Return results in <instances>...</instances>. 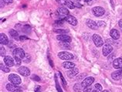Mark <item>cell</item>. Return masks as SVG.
<instances>
[{"mask_svg": "<svg viewBox=\"0 0 122 92\" xmlns=\"http://www.w3.org/2000/svg\"><path fill=\"white\" fill-rule=\"evenodd\" d=\"M58 57L63 61H69L73 59V55L67 51H62L58 53Z\"/></svg>", "mask_w": 122, "mask_h": 92, "instance_id": "1", "label": "cell"}, {"mask_svg": "<svg viewBox=\"0 0 122 92\" xmlns=\"http://www.w3.org/2000/svg\"><path fill=\"white\" fill-rule=\"evenodd\" d=\"M9 81L11 82V83L14 84L15 85H20L22 82V80L20 77L17 74H10L9 75L8 77Z\"/></svg>", "mask_w": 122, "mask_h": 92, "instance_id": "2", "label": "cell"}, {"mask_svg": "<svg viewBox=\"0 0 122 92\" xmlns=\"http://www.w3.org/2000/svg\"><path fill=\"white\" fill-rule=\"evenodd\" d=\"M92 12H93V13H94V15L97 17L102 16V15H104L105 13L104 9L101 7V6H95V7L92 9Z\"/></svg>", "mask_w": 122, "mask_h": 92, "instance_id": "3", "label": "cell"}, {"mask_svg": "<svg viewBox=\"0 0 122 92\" xmlns=\"http://www.w3.org/2000/svg\"><path fill=\"white\" fill-rule=\"evenodd\" d=\"M56 12H57V14H58L60 19H63V18L65 19L67 15H69V10L66 8L60 7L57 9Z\"/></svg>", "mask_w": 122, "mask_h": 92, "instance_id": "4", "label": "cell"}, {"mask_svg": "<svg viewBox=\"0 0 122 92\" xmlns=\"http://www.w3.org/2000/svg\"><path fill=\"white\" fill-rule=\"evenodd\" d=\"M93 41H94L95 46L97 47H101L104 45V40H103L102 38L97 34L93 35Z\"/></svg>", "mask_w": 122, "mask_h": 92, "instance_id": "5", "label": "cell"}, {"mask_svg": "<svg viewBox=\"0 0 122 92\" xmlns=\"http://www.w3.org/2000/svg\"><path fill=\"white\" fill-rule=\"evenodd\" d=\"M56 40L60 41V42H65V43H70L71 42V37L68 35L66 34H60V35H57L56 36Z\"/></svg>", "mask_w": 122, "mask_h": 92, "instance_id": "6", "label": "cell"}, {"mask_svg": "<svg viewBox=\"0 0 122 92\" xmlns=\"http://www.w3.org/2000/svg\"><path fill=\"white\" fill-rule=\"evenodd\" d=\"M112 50H113V47L111 46V45H110V44H108V43L105 44V45H104V46H103V50H102L103 55L104 56H109L111 53Z\"/></svg>", "mask_w": 122, "mask_h": 92, "instance_id": "7", "label": "cell"}, {"mask_svg": "<svg viewBox=\"0 0 122 92\" xmlns=\"http://www.w3.org/2000/svg\"><path fill=\"white\" fill-rule=\"evenodd\" d=\"M19 74H21L22 76H24V77H29V76L30 75V69L26 66H20V67L18 68V71Z\"/></svg>", "mask_w": 122, "mask_h": 92, "instance_id": "8", "label": "cell"}, {"mask_svg": "<svg viewBox=\"0 0 122 92\" xmlns=\"http://www.w3.org/2000/svg\"><path fill=\"white\" fill-rule=\"evenodd\" d=\"M12 54H13L14 56H16V57H19L20 59H23L25 53L22 48H15L12 52Z\"/></svg>", "mask_w": 122, "mask_h": 92, "instance_id": "9", "label": "cell"}, {"mask_svg": "<svg viewBox=\"0 0 122 92\" xmlns=\"http://www.w3.org/2000/svg\"><path fill=\"white\" fill-rule=\"evenodd\" d=\"M94 78L92 77H86L84 80L82 81L81 85L82 87L84 88L86 87H89V86H91V84L94 83Z\"/></svg>", "mask_w": 122, "mask_h": 92, "instance_id": "10", "label": "cell"}, {"mask_svg": "<svg viewBox=\"0 0 122 92\" xmlns=\"http://www.w3.org/2000/svg\"><path fill=\"white\" fill-rule=\"evenodd\" d=\"M5 88L6 90H7L9 92H15L16 91L18 90H22V88L20 87H19V85H15L14 84H7L5 86Z\"/></svg>", "mask_w": 122, "mask_h": 92, "instance_id": "11", "label": "cell"}, {"mask_svg": "<svg viewBox=\"0 0 122 92\" xmlns=\"http://www.w3.org/2000/svg\"><path fill=\"white\" fill-rule=\"evenodd\" d=\"M4 63L6 66H13L15 65V62H14V59H12L10 56H4Z\"/></svg>", "mask_w": 122, "mask_h": 92, "instance_id": "12", "label": "cell"}, {"mask_svg": "<svg viewBox=\"0 0 122 92\" xmlns=\"http://www.w3.org/2000/svg\"><path fill=\"white\" fill-rule=\"evenodd\" d=\"M65 20L69 24L72 25V26H76L77 25V20L73 15H67L65 18Z\"/></svg>", "mask_w": 122, "mask_h": 92, "instance_id": "13", "label": "cell"}, {"mask_svg": "<svg viewBox=\"0 0 122 92\" xmlns=\"http://www.w3.org/2000/svg\"><path fill=\"white\" fill-rule=\"evenodd\" d=\"M86 24L89 28H91L92 30H97L98 29V26L97 23L95 21L92 20H86Z\"/></svg>", "mask_w": 122, "mask_h": 92, "instance_id": "14", "label": "cell"}, {"mask_svg": "<svg viewBox=\"0 0 122 92\" xmlns=\"http://www.w3.org/2000/svg\"><path fill=\"white\" fill-rule=\"evenodd\" d=\"M111 77L114 81H118L122 77V69L118 70V71L113 72L111 74Z\"/></svg>", "mask_w": 122, "mask_h": 92, "instance_id": "15", "label": "cell"}, {"mask_svg": "<svg viewBox=\"0 0 122 92\" xmlns=\"http://www.w3.org/2000/svg\"><path fill=\"white\" fill-rule=\"evenodd\" d=\"M113 66L115 69H122V59L121 58H117L114 59L113 61Z\"/></svg>", "mask_w": 122, "mask_h": 92, "instance_id": "16", "label": "cell"}, {"mask_svg": "<svg viewBox=\"0 0 122 92\" xmlns=\"http://www.w3.org/2000/svg\"><path fill=\"white\" fill-rule=\"evenodd\" d=\"M78 73H79V70L77 68H72L70 69V71L67 72V76L70 78H72L73 77H76L78 74Z\"/></svg>", "mask_w": 122, "mask_h": 92, "instance_id": "17", "label": "cell"}, {"mask_svg": "<svg viewBox=\"0 0 122 92\" xmlns=\"http://www.w3.org/2000/svg\"><path fill=\"white\" fill-rule=\"evenodd\" d=\"M110 35L114 40H118L120 38V33L117 30H115V29L111 30L110 32Z\"/></svg>", "mask_w": 122, "mask_h": 92, "instance_id": "18", "label": "cell"}, {"mask_svg": "<svg viewBox=\"0 0 122 92\" xmlns=\"http://www.w3.org/2000/svg\"><path fill=\"white\" fill-rule=\"evenodd\" d=\"M0 43H1L2 45H7L9 43V39L5 34L4 33L0 34Z\"/></svg>", "mask_w": 122, "mask_h": 92, "instance_id": "19", "label": "cell"}, {"mask_svg": "<svg viewBox=\"0 0 122 92\" xmlns=\"http://www.w3.org/2000/svg\"><path fill=\"white\" fill-rule=\"evenodd\" d=\"M63 66L64 68L66 69H72V68H74L75 64L72 62H70V61H65L63 63Z\"/></svg>", "mask_w": 122, "mask_h": 92, "instance_id": "20", "label": "cell"}, {"mask_svg": "<svg viewBox=\"0 0 122 92\" xmlns=\"http://www.w3.org/2000/svg\"><path fill=\"white\" fill-rule=\"evenodd\" d=\"M9 34H10V36L13 37L14 39H18V38H20V37H19V33H18V32H17V31H15V30H13V29L9 30Z\"/></svg>", "mask_w": 122, "mask_h": 92, "instance_id": "21", "label": "cell"}, {"mask_svg": "<svg viewBox=\"0 0 122 92\" xmlns=\"http://www.w3.org/2000/svg\"><path fill=\"white\" fill-rule=\"evenodd\" d=\"M0 69H1L2 71L5 72V73H9V71H10V69H9V66L4 65L2 63H1V64H0Z\"/></svg>", "mask_w": 122, "mask_h": 92, "instance_id": "22", "label": "cell"}, {"mask_svg": "<svg viewBox=\"0 0 122 92\" xmlns=\"http://www.w3.org/2000/svg\"><path fill=\"white\" fill-rule=\"evenodd\" d=\"M82 85L81 84H76L73 87V90L75 92H81L82 91Z\"/></svg>", "mask_w": 122, "mask_h": 92, "instance_id": "23", "label": "cell"}, {"mask_svg": "<svg viewBox=\"0 0 122 92\" xmlns=\"http://www.w3.org/2000/svg\"><path fill=\"white\" fill-rule=\"evenodd\" d=\"M22 61H23L24 63H30L31 61V56L30 54H28V53H25V55L24 56V58L22 59Z\"/></svg>", "mask_w": 122, "mask_h": 92, "instance_id": "24", "label": "cell"}, {"mask_svg": "<svg viewBox=\"0 0 122 92\" xmlns=\"http://www.w3.org/2000/svg\"><path fill=\"white\" fill-rule=\"evenodd\" d=\"M22 31L23 32V33H28L29 32L31 31V27H30V26H29V25H25V26H24L23 27H22Z\"/></svg>", "mask_w": 122, "mask_h": 92, "instance_id": "25", "label": "cell"}, {"mask_svg": "<svg viewBox=\"0 0 122 92\" xmlns=\"http://www.w3.org/2000/svg\"><path fill=\"white\" fill-rule=\"evenodd\" d=\"M53 32L56 33H58V34H64L68 32V30H63V29H55L53 30Z\"/></svg>", "mask_w": 122, "mask_h": 92, "instance_id": "26", "label": "cell"}, {"mask_svg": "<svg viewBox=\"0 0 122 92\" xmlns=\"http://www.w3.org/2000/svg\"><path fill=\"white\" fill-rule=\"evenodd\" d=\"M84 77H86V73H83V74H81L77 76V77H76V81H81V80H84Z\"/></svg>", "mask_w": 122, "mask_h": 92, "instance_id": "27", "label": "cell"}, {"mask_svg": "<svg viewBox=\"0 0 122 92\" xmlns=\"http://www.w3.org/2000/svg\"><path fill=\"white\" fill-rule=\"evenodd\" d=\"M14 62H15V65L19 66L22 63V59L16 57V56H14Z\"/></svg>", "mask_w": 122, "mask_h": 92, "instance_id": "28", "label": "cell"}, {"mask_svg": "<svg viewBox=\"0 0 122 92\" xmlns=\"http://www.w3.org/2000/svg\"><path fill=\"white\" fill-rule=\"evenodd\" d=\"M60 46L62 47V48H64V49H70V45L68 44V43H65V42H61L60 43Z\"/></svg>", "mask_w": 122, "mask_h": 92, "instance_id": "29", "label": "cell"}, {"mask_svg": "<svg viewBox=\"0 0 122 92\" xmlns=\"http://www.w3.org/2000/svg\"><path fill=\"white\" fill-rule=\"evenodd\" d=\"M94 87H95V89L97 90L98 91H103V87H102V86L100 84H96Z\"/></svg>", "mask_w": 122, "mask_h": 92, "instance_id": "30", "label": "cell"}, {"mask_svg": "<svg viewBox=\"0 0 122 92\" xmlns=\"http://www.w3.org/2000/svg\"><path fill=\"white\" fill-rule=\"evenodd\" d=\"M108 57H107V60H108V61L109 62H111V61H114V57L115 56V55L114 54V53H111L110 55L107 56Z\"/></svg>", "mask_w": 122, "mask_h": 92, "instance_id": "31", "label": "cell"}, {"mask_svg": "<svg viewBox=\"0 0 122 92\" xmlns=\"http://www.w3.org/2000/svg\"><path fill=\"white\" fill-rule=\"evenodd\" d=\"M31 79H32V80H33V81H40V78L39 77V76L35 75V74L31 76Z\"/></svg>", "mask_w": 122, "mask_h": 92, "instance_id": "32", "label": "cell"}, {"mask_svg": "<svg viewBox=\"0 0 122 92\" xmlns=\"http://www.w3.org/2000/svg\"><path fill=\"white\" fill-rule=\"evenodd\" d=\"M0 53H1V56H4L5 54V50L4 47L2 46V45L1 46V48H0Z\"/></svg>", "mask_w": 122, "mask_h": 92, "instance_id": "33", "label": "cell"}, {"mask_svg": "<svg viewBox=\"0 0 122 92\" xmlns=\"http://www.w3.org/2000/svg\"><path fill=\"white\" fill-rule=\"evenodd\" d=\"M97 24L98 27L99 26H106V23L103 21H97Z\"/></svg>", "mask_w": 122, "mask_h": 92, "instance_id": "34", "label": "cell"}, {"mask_svg": "<svg viewBox=\"0 0 122 92\" xmlns=\"http://www.w3.org/2000/svg\"><path fill=\"white\" fill-rule=\"evenodd\" d=\"M56 1L58 2V3H60V4H61V5H65L66 2H67V0H56Z\"/></svg>", "mask_w": 122, "mask_h": 92, "instance_id": "35", "label": "cell"}, {"mask_svg": "<svg viewBox=\"0 0 122 92\" xmlns=\"http://www.w3.org/2000/svg\"><path fill=\"white\" fill-rule=\"evenodd\" d=\"M92 91V88H91V86H89V87H84V89H83V92H91Z\"/></svg>", "mask_w": 122, "mask_h": 92, "instance_id": "36", "label": "cell"}, {"mask_svg": "<svg viewBox=\"0 0 122 92\" xmlns=\"http://www.w3.org/2000/svg\"><path fill=\"white\" fill-rule=\"evenodd\" d=\"M60 77H61V80H62V81H63V84H64V86H66V81L64 80V77L62 76V74H61V73H60Z\"/></svg>", "mask_w": 122, "mask_h": 92, "instance_id": "37", "label": "cell"}, {"mask_svg": "<svg viewBox=\"0 0 122 92\" xmlns=\"http://www.w3.org/2000/svg\"><path fill=\"white\" fill-rule=\"evenodd\" d=\"M3 2H4L5 3H6V4H12V2H13V0H2Z\"/></svg>", "mask_w": 122, "mask_h": 92, "instance_id": "38", "label": "cell"}, {"mask_svg": "<svg viewBox=\"0 0 122 92\" xmlns=\"http://www.w3.org/2000/svg\"><path fill=\"white\" fill-rule=\"evenodd\" d=\"M19 40H28V37L27 36H20V38H19Z\"/></svg>", "mask_w": 122, "mask_h": 92, "instance_id": "39", "label": "cell"}, {"mask_svg": "<svg viewBox=\"0 0 122 92\" xmlns=\"http://www.w3.org/2000/svg\"><path fill=\"white\" fill-rule=\"evenodd\" d=\"M118 26H119L121 28H122V20H120L119 22H118Z\"/></svg>", "mask_w": 122, "mask_h": 92, "instance_id": "40", "label": "cell"}, {"mask_svg": "<svg viewBox=\"0 0 122 92\" xmlns=\"http://www.w3.org/2000/svg\"><path fill=\"white\" fill-rule=\"evenodd\" d=\"M111 5H112V7L114 8V3H113V0H111Z\"/></svg>", "mask_w": 122, "mask_h": 92, "instance_id": "41", "label": "cell"}, {"mask_svg": "<svg viewBox=\"0 0 122 92\" xmlns=\"http://www.w3.org/2000/svg\"><path fill=\"white\" fill-rule=\"evenodd\" d=\"M84 2H91V0H83Z\"/></svg>", "mask_w": 122, "mask_h": 92, "instance_id": "42", "label": "cell"}, {"mask_svg": "<svg viewBox=\"0 0 122 92\" xmlns=\"http://www.w3.org/2000/svg\"><path fill=\"white\" fill-rule=\"evenodd\" d=\"M103 92H110V91H107V90H104V91H103Z\"/></svg>", "mask_w": 122, "mask_h": 92, "instance_id": "43", "label": "cell"}, {"mask_svg": "<svg viewBox=\"0 0 122 92\" xmlns=\"http://www.w3.org/2000/svg\"><path fill=\"white\" fill-rule=\"evenodd\" d=\"M91 92H98V91H96V90H94V91H92Z\"/></svg>", "mask_w": 122, "mask_h": 92, "instance_id": "44", "label": "cell"}, {"mask_svg": "<svg viewBox=\"0 0 122 92\" xmlns=\"http://www.w3.org/2000/svg\"><path fill=\"white\" fill-rule=\"evenodd\" d=\"M76 1H81V0H76Z\"/></svg>", "mask_w": 122, "mask_h": 92, "instance_id": "45", "label": "cell"}]
</instances>
